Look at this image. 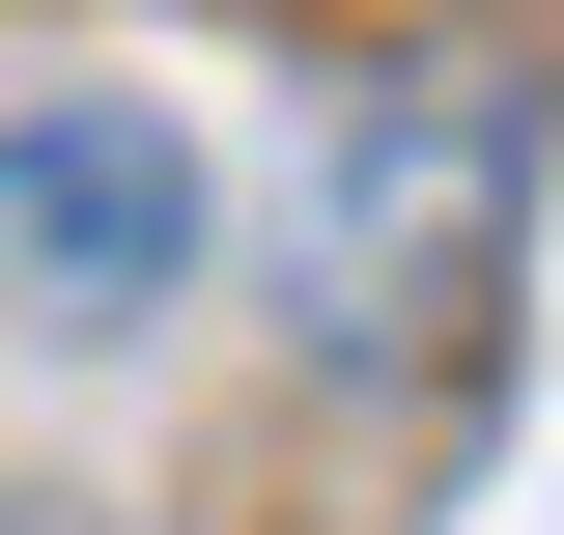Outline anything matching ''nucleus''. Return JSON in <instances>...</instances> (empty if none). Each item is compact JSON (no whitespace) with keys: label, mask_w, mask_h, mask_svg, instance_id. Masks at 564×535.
<instances>
[{"label":"nucleus","mask_w":564,"mask_h":535,"mask_svg":"<svg viewBox=\"0 0 564 535\" xmlns=\"http://www.w3.org/2000/svg\"><path fill=\"white\" fill-rule=\"evenodd\" d=\"M508 226H536V85L508 57H367L339 113H311V170H282V310H311V367H423V338L508 282Z\"/></svg>","instance_id":"f257e3e1"},{"label":"nucleus","mask_w":564,"mask_h":535,"mask_svg":"<svg viewBox=\"0 0 564 535\" xmlns=\"http://www.w3.org/2000/svg\"><path fill=\"white\" fill-rule=\"evenodd\" d=\"M0 282L57 338H141L170 282H198V141H141V113H85V85H29L0 113Z\"/></svg>","instance_id":"f03ea898"}]
</instances>
